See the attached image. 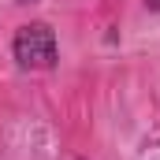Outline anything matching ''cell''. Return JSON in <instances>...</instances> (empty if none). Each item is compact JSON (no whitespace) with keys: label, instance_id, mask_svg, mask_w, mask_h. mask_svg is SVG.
I'll return each mask as SVG.
<instances>
[{"label":"cell","instance_id":"1","mask_svg":"<svg viewBox=\"0 0 160 160\" xmlns=\"http://www.w3.org/2000/svg\"><path fill=\"white\" fill-rule=\"evenodd\" d=\"M15 48V60L19 67H30V71H48L56 63V34L45 26V22H26L19 26V34L11 41Z\"/></svg>","mask_w":160,"mask_h":160},{"label":"cell","instance_id":"2","mask_svg":"<svg viewBox=\"0 0 160 160\" xmlns=\"http://www.w3.org/2000/svg\"><path fill=\"white\" fill-rule=\"evenodd\" d=\"M145 4H149V8H153V11H160V0H145Z\"/></svg>","mask_w":160,"mask_h":160},{"label":"cell","instance_id":"3","mask_svg":"<svg viewBox=\"0 0 160 160\" xmlns=\"http://www.w3.org/2000/svg\"><path fill=\"white\" fill-rule=\"evenodd\" d=\"M19 4H30V0H19Z\"/></svg>","mask_w":160,"mask_h":160}]
</instances>
